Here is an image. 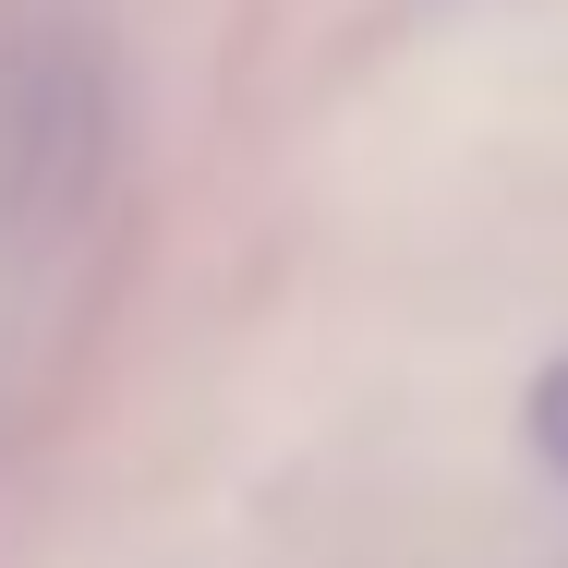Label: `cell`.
<instances>
[{"instance_id":"6da1fadb","label":"cell","mask_w":568,"mask_h":568,"mask_svg":"<svg viewBox=\"0 0 568 568\" xmlns=\"http://www.w3.org/2000/svg\"><path fill=\"white\" fill-rule=\"evenodd\" d=\"M532 448H545V471H568V363L532 375Z\"/></svg>"}]
</instances>
